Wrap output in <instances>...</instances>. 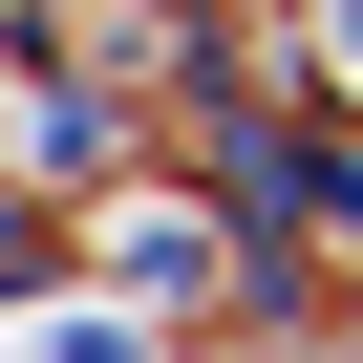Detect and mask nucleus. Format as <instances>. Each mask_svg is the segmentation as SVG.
Segmentation results:
<instances>
[{
    "mask_svg": "<svg viewBox=\"0 0 363 363\" xmlns=\"http://www.w3.org/2000/svg\"><path fill=\"white\" fill-rule=\"evenodd\" d=\"M22 363H150V342H128V320H43Z\"/></svg>",
    "mask_w": 363,
    "mask_h": 363,
    "instance_id": "obj_1",
    "label": "nucleus"
}]
</instances>
